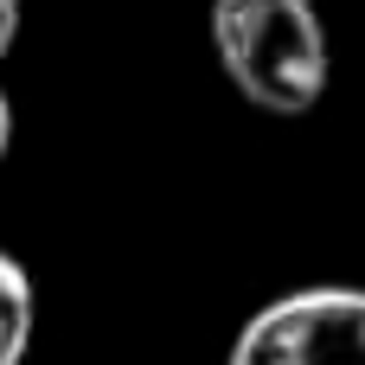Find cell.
Returning a JSON list of instances; mask_svg holds the SVG:
<instances>
[{"mask_svg":"<svg viewBox=\"0 0 365 365\" xmlns=\"http://www.w3.org/2000/svg\"><path fill=\"white\" fill-rule=\"evenodd\" d=\"M225 365H365V289L321 282L244 321Z\"/></svg>","mask_w":365,"mask_h":365,"instance_id":"obj_2","label":"cell"},{"mask_svg":"<svg viewBox=\"0 0 365 365\" xmlns=\"http://www.w3.org/2000/svg\"><path fill=\"white\" fill-rule=\"evenodd\" d=\"M205 32L237 96L263 115H308L327 96L334 45L314 0H212Z\"/></svg>","mask_w":365,"mask_h":365,"instance_id":"obj_1","label":"cell"},{"mask_svg":"<svg viewBox=\"0 0 365 365\" xmlns=\"http://www.w3.org/2000/svg\"><path fill=\"white\" fill-rule=\"evenodd\" d=\"M32 327H38V295L19 257L0 250V365H26L32 353Z\"/></svg>","mask_w":365,"mask_h":365,"instance_id":"obj_3","label":"cell"},{"mask_svg":"<svg viewBox=\"0 0 365 365\" xmlns=\"http://www.w3.org/2000/svg\"><path fill=\"white\" fill-rule=\"evenodd\" d=\"M13 38H19V0H0V64L13 51Z\"/></svg>","mask_w":365,"mask_h":365,"instance_id":"obj_4","label":"cell"},{"mask_svg":"<svg viewBox=\"0 0 365 365\" xmlns=\"http://www.w3.org/2000/svg\"><path fill=\"white\" fill-rule=\"evenodd\" d=\"M6 148H13V103H6V90H0V160H6Z\"/></svg>","mask_w":365,"mask_h":365,"instance_id":"obj_5","label":"cell"}]
</instances>
